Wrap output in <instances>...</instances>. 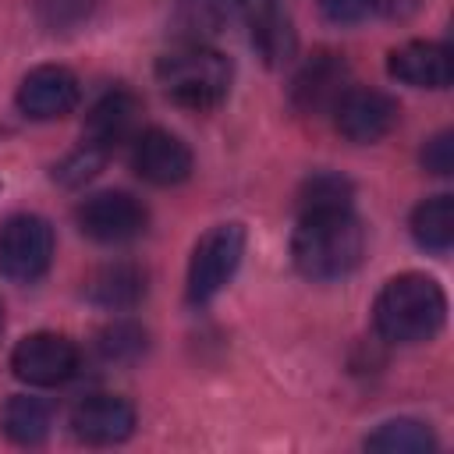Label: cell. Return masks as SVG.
Segmentation results:
<instances>
[{
	"label": "cell",
	"mask_w": 454,
	"mask_h": 454,
	"mask_svg": "<svg viewBox=\"0 0 454 454\" xmlns=\"http://www.w3.org/2000/svg\"><path fill=\"white\" fill-rule=\"evenodd\" d=\"M362 255H365V227L351 213V206L301 213L291 238V259L305 280H319V284L340 280L358 270Z\"/></svg>",
	"instance_id": "cell-1"
},
{
	"label": "cell",
	"mask_w": 454,
	"mask_h": 454,
	"mask_svg": "<svg viewBox=\"0 0 454 454\" xmlns=\"http://www.w3.org/2000/svg\"><path fill=\"white\" fill-rule=\"evenodd\" d=\"M372 319L383 340L390 344H422L433 340L447 323V294L426 273H401L383 284L372 305Z\"/></svg>",
	"instance_id": "cell-2"
},
{
	"label": "cell",
	"mask_w": 454,
	"mask_h": 454,
	"mask_svg": "<svg viewBox=\"0 0 454 454\" xmlns=\"http://www.w3.org/2000/svg\"><path fill=\"white\" fill-rule=\"evenodd\" d=\"M156 78L163 92L184 110H213L227 99L231 60L209 46H181L160 57Z\"/></svg>",
	"instance_id": "cell-3"
},
{
	"label": "cell",
	"mask_w": 454,
	"mask_h": 454,
	"mask_svg": "<svg viewBox=\"0 0 454 454\" xmlns=\"http://www.w3.org/2000/svg\"><path fill=\"white\" fill-rule=\"evenodd\" d=\"M245 255V227L241 223H216L209 227L199 245L192 248L188 259V280H184V294L192 305H206L213 301L227 280L238 273Z\"/></svg>",
	"instance_id": "cell-4"
},
{
	"label": "cell",
	"mask_w": 454,
	"mask_h": 454,
	"mask_svg": "<svg viewBox=\"0 0 454 454\" xmlns=\"http://www.w3.org/2000/svg\"><path fill=\"white\" fill-rule=\"evenodd\" d=\"M53 227L35 213H14L0 223V273L14 284H32L50 270Z\"/></svg>",
	"instance_id": "cell-5"
},
{
	"label": "cell",
	"mask_w": 454,
	"mask_h": 454,
	"mask_svg": "<svg viewBox=\"0 0 454 454\" xmlns=\"http://www.w3.org/2000/svg\"><path fill=\"white\" fill-rule=\"evenodd\" d=\"M74 223L85 238L99 245H121L145 231L149 213L128 192H96L74 209Z\"/></svg>",
	"instance_id": "cell-6"
},
{
	"label": "cell",
	"mask_w": 454,
	"mask_h": 454,
	"mask_svg": "<svg viewBox=\"0 0 454 454\" xmlns=\"http://www.w3.org/2000/svg\"><path fill=\"white\" fill-rule=\"evenodd\" d=\"M11 369L28 387H57L74 376L78 369V348L64 333H28L11 351Z\"/></svg>",
	"instance_id": "cell-7"
},
{
	"label": "cell",
	"mask_w": 454,
	"mask_h": 454,
	"mask_svg": "<svg viewBox=\"0 0 454 454\" xmlns=\"http://www.w3.org/2000/svg\"><path fill=\"white\" fill-rule=\"evenodd\" d=\"M397 117H401L397 99L380 89H348L333 106L337 131L358 145H369V142H380L383 135H390Z\"/></svg>",
	"instance_id": "cell-8"
},
{
	"label": "cell",
	"mask_w": 454,
	"mask_h": 454,
	"mask_svg": "<svg viewBox=\"0 0 454 454\" xmlns=\"http://www.w3.org/2000/svg\"><path fill=\"white\" fill-rule=\"evenodd\" d=\"M78 78L60 64L32 67L18 85V110L32 121H57L78 106Z\"/></svg>",
	"instance_id": "cell-9"
},
{
	"label": "cell",
	"mask_w": 454,
	"mask_h": 454,
	"mask_svg": "<svg viewBox=\"0 0 454 454\" xmlns=\"http://www.w3.org/2000/svg\"><path fill=\"white\" fill-rule=\"evenodd\" d=\"M131 163H135V174L142 181L170 188V184H181L192 174V149L177 135H170L163 128H149L135 138Z\"/></svg>",
	"instance_id": "cell-10"
},
{
	"label": "cell",
	"mask_w": 454,
	"mask_h": 454,
	"mask_svg": "<svg viewBox=\"0 0 454 454\" xmlns=\"http://www.w3.org/2000/svg\"><path fill=\"white\" fill-rule=\"evenodd\" d=\"M351 89L348 64L337 53H316L305 60V67L294 74L291 99L301 114H333L337 99Z\"/></svg>",
	"instance_id": "cell-11"
},
{
	"label": "cell",
	"mask_w": 454,
	"mask_h": 454,
	"mask_svg": "<svg viewBox=\"0 0 454 454\" xmlns=\"http://www.w3.org/2000/svg\"><path fill=\"white\" fill-rule=\"evenodd\" d=\"M71 426H74V436L82 443L110 447V443H121V440L131 436V429H135V408L124 397L92 394V397H85L71 411Z\"/></svg>",
	"instance_id": "cell-12"
},
{
	"label": "cell",
	"mask_w": 454,
	"mask_h": 454,
	"mask_svg": "<svg viewBox=\"0 0 454 454\" xmlns=\"http://www.w3.org/2000/svg\"><path fill=\"white\" fill-rule=\"evenodd\" d=\"M387 71H390V78L415 85V89H447L454 78L450 50L443 43H426V39H415V43L390 50Z\"/></svg>",
	"instance_id": "cell-13"
},
{
	"label": "cell",
	"mask_w": 454,
	"mask_h": 454,
	"mask_svg": "<svg viewBox=\"0 0 454 454\" xmlns=\"http://www.w3.org/2000/svg\"><path fill=\"white\" fill-rule=\"evenodd\" d=\"M138 114H142V103L138 96H131L128 89H114L106 92L85 117V142H96L103 149L114 153L117 142L131 138L135 128H138Z\"/></svg>",
	"instance_id": "cell-14"
},
{
	"label": "cell",
	"mask_w": 454,
	"mask_h": 454,
	"mask_svg": "<svg viewBox=\"0 0 454 454\" xmlns=\"http://www.w3.org/2000/svg\"><path fill=\"white\" fill-rule=\"evenodd\" d=\"M252 43L255 50L262 53V60L270 67H280L294 57V28H291V14L277 4V0H266L255 14H252Z\"/></svg>",
	"instance_id": "cell-15"
},
{
	"label": "cell",
	"mask_w": 454,
	"mask_h": 454,
	"mask_svg": "<svg viewBox=\"0 0 454 454\" xmlns=\"http://www.w3.org/2000/svg\"><path fill=\"white\" fill-rule=\"evenodd\" d=\"M85 291L103 309H131L145 294V273L135 262H110L92 273Z\"/></svg>",
	"instance_id": "cell-16"
},
{
	"label": "cell",
	"mask_w": 454,
	"mask_h": 454,
	"mask_svg": "<svg viewBox=\"0 0 454 454\" xmlns=\"http://www.w3.org/2000/svg\"><path fill=\"white\" fill-rule=\"evenodd\" d=\"M50 426H53V415H50V404L39 401V397H28V394H14L7 397L4 411H0V429L7 440L21 443V447H35L50 436Z\"/></svg>",
	"instance_id": "cell-17"
},
{
	"label": "cell",
	"mask_w": 454,
	"mask_h": 454,
	"mask_svg": "<svg viewBox=\"0 0 454 454\" xmlns=\"http://www.w3.org/2000/svg\"><path fill=\"white\" fill-rule=\"evenodd\" d=\"M411 238L419 248L447 252L454 241V199L450 195H429L411 213Z\"/></svg>",
	"instance_id": "cell-18"
},
{
	"label": "cell",
	"mask_w": 454,
	"mask_h": 454,
	"mask_svg": "<svg viewBox=\"0 0 454 454\" xmlns=\"http://www.w3.org/2000/svg\"><path fill=\"white\" fill-rule=\"evenodd\" d=\"M365 450H380V454H429V450H436V436L419 419H390L376 433L365 436Z\"/></svg>",
	"instance_id": "cell-19"
},
{
	"label": "cell",
	"mask_w": 454,
	"mask_h": 454,
	"mask_svg": "<svg viewBox=\"0 0 454 454\" xmlns=\"http://www.w3.org/2000/svg\"><path fill=\"white\" fill-rule=\"evenodd\" d=\"M106 160H110V149H103V145L82 138V145L71 149V153L53 167V181L64 184V188H78V184H85L89 177H96Z\"/></svg>",
	"instance_id": "cell-20"
},
{
	"label": "cell",
	"mask_w": 454,
	"mask_h": 454,
	"mask_svg": "<svg viewBox=\"0 0 454 454\" xmlns=\"http://www.w3.org/2000/svg\"><path fill=\"white\" fill-rule=\"evenodd\" d=\"M351 206V184L337 174H316L301 184L298 192V209L312 213V209H340Z\"/></svg>",
	"instance_id": "cell-21"
},
{
	"label": "cell",
	"mask_w": 454,
	"mask_h": 454,
	"mask_svg": "<svg viewBox=\"0 0 454 454\" xmlns=\"http://www.w3.org/2000/svg\"><path fill=\"white\" fill-rule=\"evenodd\" d=\"M99 351L106 362H135L145 351V333L135 323H114L99 333Z\"/></svg>",
	"instance_id": "cell-22"
},
{
	"label": "cell",
	"mask_w": 454,
	"mask_h": 454,
	"mask_svg": "<svg viewBox=\"0 0 454 454\" xmlns=\"http://www.w3.org/2000/svg\"><path fill=\"white\" fill-rule=\"evenodd\" d=\"M39 18L46 28H71L82 18H89L92 0H39Z\"/></svg>",
	"instance_id": "cell-23"
},
{
	"label": "cell",
	"mask_w": 454,
	"mask_h": 454,
	"mask_svg": "<svg viewBox=\"0 0 454 454\" xmlns=\"http://www.w3.org/2000/svg\"><path fill=\"white\" fill-rule=\"evenodd\" d=\"M319 11L333 25H355L365 21L372 11H380V0H319Z\"/></svg>",
	"instance_id": "cell-24"
},
{
	"label": "cell",
	"mask_w": 454,
	"mask_h": 454,
	"mask_svg": "<svg viewBox=\"0 0 454 454\" xmlns=\"http://www.w3.org/2000/svg\"><path fill=\"white\" fill-rule=\"evenodd\" d=\"M422 167L436 177H447L454 170V135L450 131H440L436 138H429L422 145Z\"/></svg>",
	"instance_id": "cell-25"
},
{
	"label": "cell",
	"mask_w": 454,
	"mask_h": 454,
	"mask_svg": "<svg viewBox=\"0 0 454 454\" xmlns=\"http://www.w3.org/2000/svg\"><path fill=\"white\" fill-rule=\"evenodd\" d=\"M0 330H4V305H0Z\"/></svg>",
	"instance_id": "cell-26"
}]
</instances>
